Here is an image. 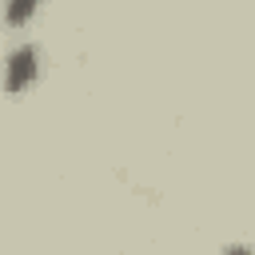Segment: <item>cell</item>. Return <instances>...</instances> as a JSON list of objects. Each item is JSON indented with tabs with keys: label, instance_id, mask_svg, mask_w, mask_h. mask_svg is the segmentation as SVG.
I'll return each mask as SVG.
<instances>
[{
	"label": "cell",
	"instance_id": "cell-1",
	"mask_svg": "<svg viewBox=\"0 0 255 255\" xmlns=\"http://www.w3.org/2000/svg\"><path fill=\"white\" fill-rule=\"evenodd\" d=\"M36 76H40V48H36V44H16V48L4 56V64H0V84H4V92H12V96L28 92V88L36 84Z\"/></svg>",
	"mask_w": 255,
	"mask_h": 255
},
{
	"label": "cell",
	"instance_id": "cell-2",
	"mask_svg": "<svg viewBox=\"0 0 255 255\" xmlns=\"http://www.w3.org/2000/svg\"><path fill=\"white\" fill-rule=\"evenodd\" d=\"M40 4H44V0H0V20H4L8 28H24V24H32V16L40 12Z\"/></svg>",
	"mask_w": 255,
	"mask_h": 255
},
{
	"label": "cell",
	"instance_id": "cell-3",
	"mask_svg": "<svg viewBox=\"0 0 255 255\" xmlns=\"http://www.w3.org/2000/svg\"><path fill=\"white\" fill-rule=\"evenodd\" d=\"M223 255H255V251H251V247H227Z\"/></svg>",
	"mask_w": 255,
	"mask_h": 255
}]
</instances>
